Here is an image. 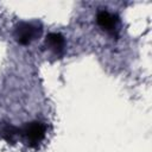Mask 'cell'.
<instances>
[{"mask_svg":"<svg viewBox=\"0 0 152 152\" xmlns=\"http://www.w3.org/2000/svg\"><path fill=\"white\" fill-rule=\"evenodd\" d=\"M116 17L114 14H110L107 11H100L96 14V23L100 27H102L106 31H113L116 26Z\"/></svg>","mask_w":152,"mask_h":152,"instance_id":"3957f363","label":"cell"},{"mask_svg":"<svg viewBox=\"0 0 152 152\" xmlns=\"http://www.w3.org/2000/svg\"><path fill=\"white\" fill-rule=\"evenodd\" d=\"M19 132H20L19 128H17L12 125H8V124H4L0 127V137L8 144H14L15 137H17V134H19Z\"/></svg>","mask_w":152,"mask_h":152,"instance_id":"5b68a950","label":"cell"},{"mask_svg":"<svg viewBox=\"0 0 152 152\" xmlns=\"http://www.w3.org/2000/svg\"><path fill=\"white\" fill-rule=\"evenodd\" d=\"M46 44L57 53H59L63 48H64V37L59 33H56V32H51L46 36V39H45Z\"/></svg>","mask_w":152,"mask_h":152,"instance_id":"277c9868","label":"cell"},{"mask_svg":"<svg viewBox=\"0 0 152 152\" xmlns=\"http://www.w3.org/2000/svg\"><path fill=\"white\" fill-rule=\"evenodd\" d=\"M39 32L40 31H38L37 27H34L33 25L27 24V23H20L15 27L14 36H15V38H17V40H18L19 44L27 45V44L31 43V40L37 34H39Z\"/></svg>","mask_w":152,"mask_h":152,"instance_id":"7a4b0ae2","label":"cell"},{"mask_svg":"<svg viewBox=\"0 0 152 152\" xmlns=\"http://www.w3.org/2000/svg\"><path fill=\"white\" fill-rule=\"evenodd\" d=\"M20 132L26 138L31 147H37L45 137V126L39 121H32L26 124L20 129Z\"/></svg>","mask_w":152,"mask_h":152,"instance_id":"6da1fadb","label":"cell"}]
</instances>
